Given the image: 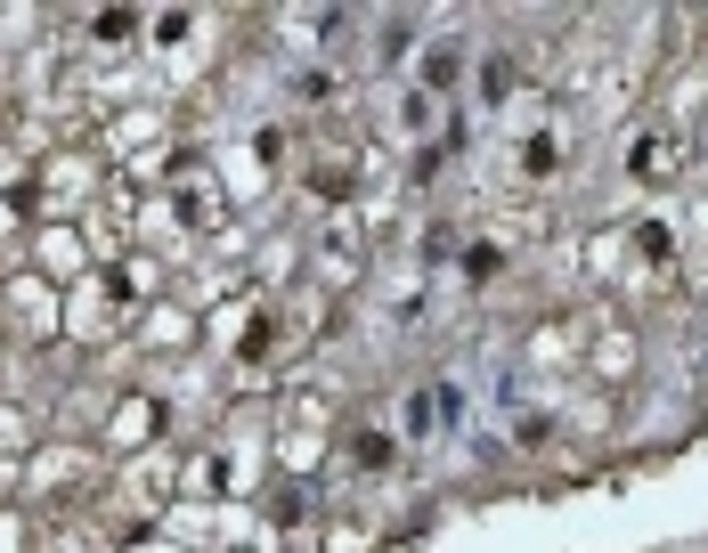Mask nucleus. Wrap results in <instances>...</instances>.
Returning a JSON list of instances; mask_svg holds the SVG:
<instances>
[{"mask_svg":"<svg viewBox=\"0 0 708 553\" xmlns=\"http://www.w3.org/2000/svg\"><path fill=\"white\" fill-rule=\"evenodd\" d=\"M424 82H432V90H448V82H464V57H448V49H432V57H424Z\"/></svg>","mask_w":708,"mask_h":553,"instance_id":"nucleus-1","label":"nucleus"}]
</instances>
